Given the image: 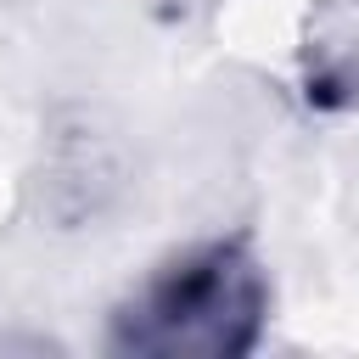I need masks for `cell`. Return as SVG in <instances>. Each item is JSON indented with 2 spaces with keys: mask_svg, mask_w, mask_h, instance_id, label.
Masks as SVG:
<instances>
[{
  "mask_svg": "<svg viewBox=\"0 0 359 359\" xmlns=\"http://www.w3.org/2000/svg\"><path fill=\"white\" fill-rule=\"evenodd\" d=\"M275 309L252 230L196 236L163 252L107 314V348L135 359H247Z\"/></svg>",
  "mask_w": 359,
  "mask_h": 359,
  "instance_id": "6da1fadb",
  "label": "cell"
},
{
  "mask_svg": "<svg viewBox=\"0 0 359 359\" xmlns=\"http://www.w3.org/2000/svg\"><path fill=\"white\" fill-rule=\"evenodd\" d=\"M303 95L320 112L359 107V0H314L297 45Z\"/></svg>",
  "mask_w": 359,
  "mask_h": 359,
  "instance_id": "7a4b0ae2",
  "label": "cell"
}]
</instances>
